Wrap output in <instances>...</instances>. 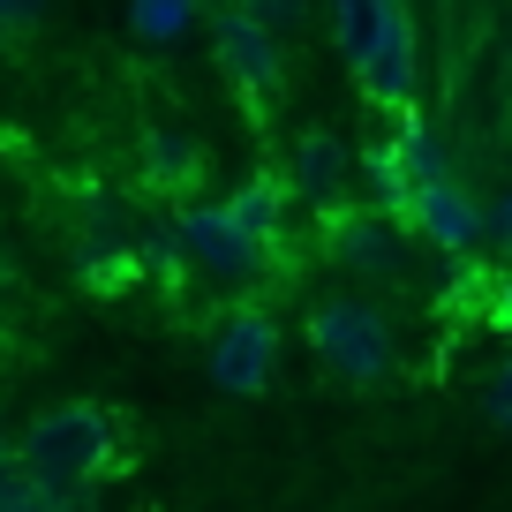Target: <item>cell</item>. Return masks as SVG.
Listing matches in <instances>:
<instances>
[{"mask_svg": "<svg viewBox=\"0 0 512 512\" xmlns=\"http://www.w3.org/2000/svg\"><path fill=\"white\" fill-rule=\"evenodd\" d=\"M128 452H136V437H128L121 407H106V400H53L16 437L23 475L46 497H61V505H83L113 467H128Z\"/></svg>", "mask_w": 512, "mask_h": 512, "instance_id": "cell-1", "label": "cell"}, {"mask_svg": "<svg viewBox=\"0 0 512 512\" xmlns=\"http://www.w3.org/2000/svg\"><path fill=\"white\" fill-rule=\"evenodd\" d=\"M332 46L377 121H415L422 106V38L400 0H347L332 8Z\"/></svg>", "mask_w": 512, "mask_h": 512, "instance_id": "cell-2", "label": "cell"}, {"mask_svg": "<svg viewBox=\"0 0 512 512\" xmlns=\"http://www.w3.org/2000/svg\"><path fill=\"white\" fill-rule=\"evenodd\" d=\"M302 332H309L317 369H332L354 392H369V384H384L400 369V332H392V317H384L369 294H317Z\"/></svg>", "mask_w": 512, "mask_h": 512, "instance_id": "cell-3", "label": "cell"}, {"mask_svg": "<svg viewBox=\"0 0 512 512\" xmlns=\"http://www.w3.org/2000/svg\"><path fill=\"white\" fill-rule=\"evenodd\" d=\"M166 241H174V264L196 279H226V287H256V279L272 272L279 256L256 249L249 234H241V219L226 204H211V196H189V204H174V219H166Z\"/></svg>", "mask_w": 512, "mask_h": 512, "instance_id": "cell-4", "label": "cell"}, {"mask_svg": "<svg viewBox=\"0 0 512 512\" xmlns=\"http://www.w3.org/2000/svg\"><path fill=\"white\" fill-rule=\"evenodd\" d=\"M211 53H219L226 91L249 106L256 128H264L279 113V98H287V53H279L264 8H219V16H211Z\"/></svg>", "mask_w": 512, "mask_h": 512, "instance_id": "cell-5", "label": "cell"}, {"mask_svg": "<svg viewBox=\"0 0 512 512\" xmlns=\"http://www.w3.org/2000/svg\"><path fill=\"white\" fill-rule=\"evenodd\" d=\"M204 369H211V384H219L226 400H264L279 384V317L256 302V294L226 302L219 324H211Z\"/></svg>", "mask_w": 512, "mask_h": 512, "instance_id": "cell-6", "label": "cell"}, {"mask_svg": "<svg viewBox=\"0 0 512 512\" xmlns=\"http://www.w3.org/2000/svg\"><path fill=\"white\" fill-rule=\"evenodd\" d=\"M392 219L407 226L415 241H430L437 256H475L482 241H490V204H482L475 189H467L460 174H437V181H422L415 196H407Z\"/></svg>", "mask_w": 512, "mask_h": 512, "instance_id": "cell-7", "label": "cell"}, {"mask_svg": "<svg viewBox=\"0 0 512 512\" xmlns=\"http://www.w3.org/2000/svg\"><path fill=\"white\" fill-rule=\"evenodd\" d=\"M324 234H332V256L369 287H400L407 279V226L377 204H339L324 211Z\"/></svg>", "mask_w": 512, "mask_h": 512, "instance_id": "cell-8", "label": "cell"}, {"mask_svg": "<svg viewBox=\"0 0 512 512\" xmlns=\"http://www.w3.org/2000/svg\"><path fill=\"white\" fill-rule=\"evenodd\" d=\"M287 196L294 204H317V211H339L347 204V181H354V151L339 144L332 128H302L287 151Z\"/></svg>", "mask_w": 512, "mask_h": 512, "instance_id": "cell-9", "label": "cell"}, {"mask_svg": "<svg viewBox=\"0 0 512 512\" xmlns=\"http://www.w3.org/2000/svg\"><path fill=\"white\" fill-rule=\"evenodd\" d=\"M226 211L241 219V234H249L256 249H272V256L287 249V211H294V196H287V181H279V174H256L249 189H234V196H226Z\"/></svg>", "mask_w": 512, "mask_h": 512, "instance_id": "cell-10", "label": "cell"}, {"mask_svg": "<svg viewBox=\"0 0 512 512\" xmlns=\"http://www.w3.org/2000/svg\"><path fill=\"white\" fill-rule=\"evenodd\" d=\"M144 166L159 189H181V204H189L196 174H204V144H189V136H174V128H151L144 136Z\"/></svg>", "mask_w": 512, "mask_h": 512, "instance_id": "cell-11", "label": "cell"}, {"mask_svg": "<svg viewBox=\"0 0 512 512\" xmlns=\"http://www.w3.org/2000/svg\"><path fill=\"white\" fill-rule=\"evenodd\" d=\"M128 31L136 38H181V31H196V8H159V0H151V8L128 16Z\"/></svg>", "mask_w": 512, "mask_h": 512, "instance_id": "cell-12", "label": "cell"}, {"mask_svg": "<svg viewBox=\"0 0 512 512\" xmlns=\"http://www.w3.org/2000/svg\"><path fill=\"white\" fill-rule=\"evenodd\" d=\"M482 415H490L497 430H512V354L490 369V384H482Z\"/></svg>", "mask_w": 512, "mask_h": 512, "instance_id": "cell-13", "label": "cell"}, {"mask_svg": "<svg viewBox=\"0 0 512 512\" xmlns=\"http://www.w3.org/2000/svg\"><path fill=\"white\" fill-rule=\"evenodd\" d=\"M490 324H505V332H512V264H497V272H490Z\"/></svg>", "mask_w": 512, "mask_h": 512, "instance_id": "cell-14", "label": "cell"}, {"mask_svg": "<svg viewBox=\"0 0 512 512\" xmlns=\"http://www.w3.org/2000/svg\"><path fill=\"white\" fill-rule=\"evenodd\" d=\"M490 241H497V256L512 264V196H497V204H490Z\"/></svg>", "mask_w": 512, "mask_h": 512, "instance_id": "cell-15", "label": "cell"}, {"mask_svg": "<svg viewBox=\"0 0 512 512\" xmlns=\"http://www.w3.org/2000/svg\"><path fill=\"white\" fill-rule=\"evenodd\" d=\"M16 31H31V8H0V38H16Z\"/></svg>", "mask_w": 512, "mask_h": 512, "instance_id": "cell-16", "label": "cell"}, {"mask_svg": "<svg viewBox=\"0 0 512 512\" xmlns=\"http://www.w3.org/2000/svg\"><path fill=\"white\" fill-rule=\"evenodd\" d=\"M0 287H8V256H0Z\"/></svg>", "mask_w": 512, "mask_h": 512, "instance_id": "cell-17", "label": "cell"}]
</instances>
